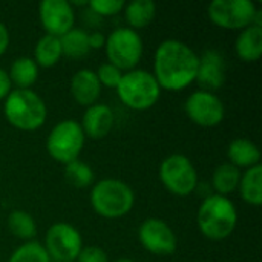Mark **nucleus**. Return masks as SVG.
<instances>
[{
    "label": "nucleus",
    "instance_id": "8",
    "mask_svg": "<svg viewBox=\"0 0 262 262\" xmlns=\"http://www.w3.org/2000/svg\"><path fill=\"white\" fill-rule=\"evenodd\" d=\"M106 55L111 64L123 71H132L143 57V40L130 28H117L106 37Z\"/></svg>",
    "mask_w": 262,
    "mask_h": 262
},
{
    "label": "nucleus",
    "instance_id": "17",
    "mask_svg": "<svg viewBox=\"0 0 262 262\" xmlns=\"http://www.w3.org/2000/svg\"><path fill=\"white\" fill-rule=\"evenodd\" d=\"M227 158L229 163L238 169H250L261 164V150L253 141L247 138H236L227 147Z\"/></svg>",
    "mask_w": 262,
    "mask_h": 262
},
{
    "label": "nucleus",
    "instance_id": "3",
    "mask_svg": "<svg viewBox=\"0 0 262 262\" xmlns=\"http://www.w3.org/2000/svg\"><path fill=\"white\" fill-rule=\"evenodd\" d=\"M3 114L12 127L32 132L45 124L48 109L43 98L32 89H14L5 98Z\"/></svg>",
    "mask_w": 262,
    "mask_h": 262
},
{
    "label": "nucleus",
    "instance_id": "30",
    "mask_svg": "<svg viewBox=\"0 0 262 262\" xmlns=\"http://www.w3.org/2000/svg\"><path fill=\"white\" fill-rule=\"evenodd\" d=\"M75 262H109L107 253L97 246H86L78 253Z\"/></svg>",
    "mask_w": 262,
    "mask_h": 262
},
{
    "label": "nucleus",
    "instance_id": "23",
    "mask_svg": "<svg viewBox=\"0 0 262 262\" xmlns=\"http://www.w3.org/2000/svg\"><path fill=\"white\" fill-rule=\"evenodd\" d=\"M239 180H241V170L232 166L230 163H223L215 169L212 175V187L215 189L216 195L226 196L238 189Z\"/></svg>",
    "mask_w": 262,
    "mask_h": 262
},
{
    "label": "nucleus",
    "instance_id": "5",
    "mask_svg": "<svg viewBox=\"0 0 262 262\" xmlns=\"http://www.w3.org/2000/svg\"><path fill=\"white\" fill-rule=\"evenodd\" d=\"M117 94L124 106L134 111H147L160 100L161 88L152 72L132 69L123 72L117 86Z\"/></svg>",
    "mask_w": 262,
    "mask_h": 262
},
{
    "label": "nucleus",
    "instance_id": "18",
    "mask_svg": "<svg viewBox=\"0 0 262 262\" xmlns=\"http://www.w3.org/2000/svg\"><path fill=\"white\" fill-rule=\"evenodd\" d=\"M235 51L243 61H258L262 54V28L252 25L243 29L235 41Z\"/></svg>",
    "mask_w": 262,
    "mask_h": 262
},
{
    "label": "nucleus",
    "instance_id": "32",
    "mask_svg": "<svg viewBox=\"0 0 262 262\" xmlns=\"http://www.w3.org/2000/svg\"><path fill=\"white\" fill-rule=\"evenodd\" d=\"M88 41H89V48H91V49H100V48L104 46L106 37H104L101 32L95 31V32H91V34H89Z\"/></svg>",
    "mask_w": 262,
    "mask_h": 262
},
{
    "label": "nucleus",
    "instance_id": "13",
    "mask_svg": "<svg viewBox=\"0 0 262 262\" xmlns=\"http://www.w3.org/2000/svg\"><path fill=\"white\" fill-rule=\"evenodd\" d=\"M38 17L46 34L61 37L74 28L75 11L66 0H43L38 5Z\"/></svg>",
    "mask_w": 262,
    "mask_h": 262
},
{
    "label": "nucleus",
    "instance_id": "34",
    "mask_svg": "<svg viewBox=\"0 0 262 262\" xmlns=\"http://www.w3.org/2000/svg\"><path fill=\"white\" fill-rule=\"evenodd\" d=\"M115 262H135L134 259H129V258H121V259H117Z\"/></svg>",
    "mask_w": 262,
    "mask_h": 262
},
{
    "label": "nucleus",
    "instance_id": "35",
    "mask_svg": "<svg viewBox=\"0 0 262 262\" xmlns=\"http://www.w3.org/2000/svg\"><path fill=\"white\" fill-rule=\"evenodd\" d=\"M0 180H2V170H0Z\"/></svg>",
    "mask_w": 262,
    "mask_h": 262
},
{
    "label": "nucleus",
    "instance_id": "29",
    "mask_svg": "<svg viewBox=\"0 0 262 262\" xmlns=\"http://www.w3.org/2000/svg\"><path fill=\"white\" fill-rule=\"evenodd\" d=\"M124 2L123 0H91L88 2V6L98 15H117L124 9Z\"/></svg>",
    "mask_w": 262,
    "mask_h": 262
},
{
    "label": "nucleus",
    "instance_id": "26",
    "mask_svg": "<svg viewBox=\"0 0 262 262\" xmlns=\"http://www.w3.org/2000/svg\"><path fill=\"white\" fill-rule=\"evenodd\" d=\"M64 178L75 189H86L94 183V170L84 161L75 160L64 166Z\"/></svg>",
    "mask_w": 262,
    "mask_h": 262
},
{
    "label": "nucleus",
    "instance_id": "24",
    "mask_svg": "<svg viewBox=\"0 0 262 262\" xmlns=\"http://www.w3.org/2000/svg\"><path fill=\"white\" fill-rule=\"evenodd\" d=\"M89 34L81 28H72L69 32L60 37L63 55L69 58H83L89 54Z\"/></svg>",
    "mask_w": 262,
    "mask_h": 262
},
{
    "label": "nucleus",
    "instance_id": "14",
    "mask_svg": "<svg viewBox=\"0 0 262 262\" xmlns=\"http://www.w3.org/2000/svg\"><path fill=\"white\" fill-rule=\"evenodd\" d=\"M203 91L213 92L226 81V60L218 49H206L200 55L196 80Z\"/></svg>",
    "mask_w": 262,
    "mask_h": 262
},
{
    "label": "nucleus",
    "instance_id": "16",
    "mask_svg": "<svg viewBox=\"0 0 262 262\" xmlns=\"http://www.w3.org/2000/svg\"><path fill=\"white\" fill-rule=\"evenodd\" d=\"M71 94L80 106L89 107L95 104L101 95V84L95 71L86 68L77 71L71 78Z\"/></svg>",
    "mask_w": 262,
    "mask_h": 262
},
{
    "label": "nucleus",
    "instance_id": "15",
    "mask_svg": "<svg viewBox=\"0 0 262 262\" xmlns=\"http://www.w3.org/2000/svg\"><path fill=\"white\" fill-rule=\"evenodd\" d=\"M114 124H115L114 111L104 103H95L89 106L84 111L80 123L84 137H89L92 140H101L107 137Z\"/></svg>",
    "mask_w": 262,
    "mask_h": 262
},
{
    "label": "nucleus",
    "instance_id": "31",
    "mask_svg": "<svg viewBox=\"0 0 262 262\" xmlns=\"http://www.w3.org/2000/svg\"><path fill=\"white\" fill-rule=\"evenodd\" d=\"M11 91H12V83L9 80V75L5 69L0 68V100H5Z\"/></svg>",
    "mask_w": 262,
    "mask_h": 262
},
{
    "label": "nucleus",
    "instance_id": "28",
    "mask_svg": "<svg viewBox=\"0 0 262 262\" xmlns=\"http://www.w3.org/2000/svg\"><path fill=\"white\" fill-rule=\"evenodd\" d=\"M97 74V78L101 84V88H109V89H117L121 77H123V72L115 68L114 64L111 63H103L98 66V71L95 72Z\"/></svg>",
    "mask_w": 262,
    "mask_h": 262
},
{
    "label": "nucleus",
    "instance_id": "19",
    "mask_svg": "<svg viewBox=\"0 0 262 262\" xmlns=\"http://www.w3.org/2000/svg\"><path fill=\"white\" fill-rule=\"evenodd\" d=\"M124 18L129 28L137 31L149 26L157 15V5L152 0H132L124 5Z\"/></svg>",
    "mask_w": 262,
    "mask_h": 262
},
{
    "label": "nucleus",
    "instance_id": "2",
    "mask_svg": "<svg viewBox=\"0 0 262 262\" xmlns=\"http://www.w3.org/2000/svg\"><path fill=\"white\" fill-rule=\"evenodd\" d=\"M196 224L203 236L212 241L229 238L238 226V210L227 198L216 193L206 196L196 213Z\"/></svg>",
    "mask_w": 262,
    "mask_h": 262
},
{
    "label": "nucleus",
    "instance_id": "9",
    "mask_svg": "<svg viewBox=\"0 0 262 262\" xmlns=\"http://www.w3.org/2000/svg\"><path fill=\"white\" fill-rule=\"evenodd\" d=\"M258 8L250 0H213L207 6L209 20L223 29H246L253 25Z\"/></svg>",
    "mask_w": 262,
    "mask_h": 262
},
{
    "label": "nucleus",
    "instance_id": "22",
    "mask_svg": "<svg viewBox=\"0 0 262 262\" xmlns=\"http://www.w3.org/2000/svg\"><path fill=\"white\" fill-rule=\"evenodd\" d=\"M63 57L61 43L58 37L45 34L38 38L34 49V61L38 68H52Z\"/></svg>",
    "mask_w": 262,
    "mask_h": 262
},
{
    "label": "nucleus",
    "instance_id": "21",
    "mask_svg": "<svg viewBox=\"0 0 262 262\" xmlns=\"http://www.w3.org/2000/svg\"><path fill=\"white\" fill-rule=\"evenodd\" d=\"M38 66L31 57H18L9 68V80L17 89H31L38 78Z\"/></svg>",
    "mask_w": 262,
    "mask_h": 262
},
{
    "label": "nucleus",
    "instance_id": "20",
    "mask_svg": "<svg viewBox=\"0 0 262 262\" xmlns=\"http://www.w3.org/2000/svg\"><path fill=\"white\" fill-rule=\"evenodd\" d=\"M239 193L241 198L250 206H261L262 204V166H253L241 173L239 180Z\"/></svg>",
    "mask_w": 262,
    "mask_h": 262
},
{
    "label": "nucleus",
    "instance_id": "33",
    "mask_svg": "<svg viewBox=\"0 0 262 262\" xmlns=\"http://www.w3.org/2000/svg\"><path fill=\"white\" fill-rule=\"evenodd\" d=\"M9 46V31L3 21H0V57L6 52Z\"/></svg>",
    "mask_w": 262,
    "mask_h": 262
},
{
    "label": "nucleus",
    "instance_id": "11",
    "mask_svg": "<svg viewBox=\"0 0 262 262\" xmlns=\"http://www.w3.org/2000/svg\"><path fill=\"white\" fill-rule=\"evenodd\" d=\"M187 117L201 127H215L226 117V106L215 92L195 91L189 95L184 104Z\"/></svg>",
    "mask_w": 262,
    "mask_h": 262
},
{
    "label": "nucleus",
    "instance_id": "10",
    "mask_svg": "<svg viewBox=\"0 0 262 262\" xmlns=\"http://www.w3.org/2000/svg\"><path fill=\"white\" fill-rule=\"evenodd\" d=\"M45 249L51 261L75 262L83 249V238L74 226L55 223L46 232Z\"/></svg>",
    "mask_w": 262,
    "mask_h": 262
},
{
    "label": "nucleus",
    "instance_id": "4",
    "mask_svg": "<svg viewBox=\"0 0 262 262\" xmlns=\"http://www.w3.org/2000/svg\"><path fill=\"white\" fill-rule=\"evenodd\" d=\"M135 204L132 187L117 178H104L97 181L91 190V206L100 216L117 220L127 215Z\"/></svg>",
    "mask_w": 262,
    "mask_h": 262
},
{
    "label": "nucleus",
    "instance_id": "27",
    "mask_svg": "<svg viewBox=\"0 0 262 262\" xmlns=\"http://www.w3.org/2000/svg\"><path fill=\"white\" fill-rule=\"evenodd\" d=\"M8 262H51V258L43 244L37 241H26L12 252Z\"/></svg>",
    "mask_w": 262,
    "mask_h": 262
},
{
    "label": "nucleus",
    "instance_id": "6",
    "mask_svg": "<svg viewBox=\"0 0 262 262\" xmlns=\"http://www.w3.org/2000/svg\"><path fill=\"white\" fill-rule=\"evenodd\" d=\"M84 134L78 121L63 120L57 123L46 138V150L52 160L69 164L78 160L84 147Z\"/></svg>",
    "mask_w": 262,
    "mask_h": 262
},
{
    "label": "nucleus",
    "instance_id": "12",
    "mask_svg": "<svg viewBox=\"0 0 262 262\" xmlns=\"http://www.w3.org/2000/svg\"><path fill=\"white\" fill-rule=\"evenodd\" d=\"M140 244L152 255L167 256L177 250V235L172 227L160 218H147L138 227Z\"/></svg>",
    "mask_w": 262,
    "mask_h": 262
},
{
    "label": "nucleus",
    "instance_id": "7",
    "mask_svg": "<svg viewBox=\"0 0 262 262\" xmlns=\"http://www.w3.org/2000/svg\"><path fill=\"white\" fill-rule=\"evenodd\" d=\"M161 184L177 196H189L198 187V172L189 157L172 154L166 157L158 169Z\"/></svg>",
    "mask_w": 262,
    "mask_h": 262
},
{
    "label": "nucleus",
    "instance_id": "25",
    "mask_svg": "<svg viewBox=\"0 0 262 262\" xmlns=\"http://www.w3.org/2000/svg\"><path fill=\"white\" fill-rule=\"evenodd\" d=\"M8 229L12 236L23 239V241H32L37 235V224L32 215H29L25 210H12L8 216Z\"/></svg>",
    "mask_w": 262,
    "mask_h": 262
},
{
    "label": "nucleus",
    "instance_id": "1",
    "mask_svg": "<svg viewBox=\"0 0 262 262\" xmlns=\"http://www.w3.org/2000/svg\"><path fill=\"white\" fill-rule=\"evenodd\" d=\"M200 55L180 40H164L158 45L154 58V77L160 88L180 92L196 80Z\"/></svg>",
    "mask_w": 262,
    "mask_h": 262
}]
</instances>
